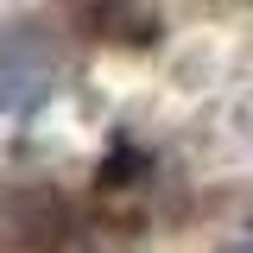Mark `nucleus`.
<instances>
[{"mask_svg": "<svg viewBox=\"0 0 253 253\" xmlns=\"http://www.w3.org/2000/svg\"><path fill=\"white\" fill-rule=\"evenodd\" d=\"M51 83H57L51 44L32 26L6 32V38H0V101H6V108H38V101L51 95Z\"/></svg>", "mask_w": 253, "mask_h": 253, "instance_id": "f257e3e1", "label": "nucleus"}, {"mask_svg": "<svg viewBox=\"0 0 253 253\" xmlns=\"http://www.w3.org/2000/svg\"><path fill=\"white\" fill-rule=\"evenodd\" d=\"M0 234L19 253H57L70 241V203H63L57 190H19L0 209Z\"/></svg>", "mask_w": 253, "mask_h": 253, "instance_id": "f03ea898", "label": "nucleus"}, {"mask_svg": "<svg viewBox=\"0 0 253 253\" xmlns=\"http://www.w3.org/2000/svg\"><path fill=\"white\" fill-rule=\"evenodd\" d=\"M76 26L89 38H114V44H152L158 19L146 13V0H70Z\"/></svg>", "mask_w": 253, "mask_h": 253, "instance_id": "7ed1b4c3", "label": "nucleus"}, {"mask_svg": "<svg viewBox=\"0 0 253 253\" xmlns=\"http://www.w3.org/2000/svg\"><path fill=\"white\" fill-rule=\"evenodd\" d=\"M152 184V152H139V146H114V158L101 165V177H95V196L101 203H139Z\"/></svg>", "mask_w": 253, "mask_h": 253, "instance_id": "20e7f679", "label": "nucleus"}]
</instances>
